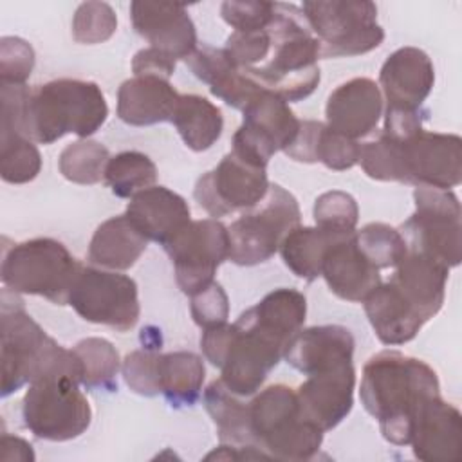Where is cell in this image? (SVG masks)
<instances>
[{
    "mask_svg": "<svg viewBox=\"0 0 462 462\" xmlns=\"http://www.w3.org/2000/svg\"><path fill=\"white\" fill-rule=\"evenodd\" d=\"M265 170L229 152L217 168L199 177L193 199L213 218L244 213L265 197L271 184Z\"/></svg>",
    "mask_w": 462,
    "mask_h": 462,
    "instance_id": "5bb4252c",
    "label": "cell"
},
{
    "mask_svg": "<svg viewBox=\"0 0 462 462\" xmlns=\"http://www.w3.org/2000/svg\"><path fill=\"white\" fill-rule=\"evenodd\" d=\"M179 289L193 296L215 282L218 265L229 258V233L217 218L191 220L166 245Z\"/></svg>",
    "mask_w": 462,
    "mask_h": 462,
    "instance_id": "4fadbf2b",
    "label": "cell"
},
{
    "mask_svg": "<svg viewBox=\"0 0 462 462\" xmlns=\"http://www.w3.org/2000/svg\"><path fill=\"white\" fill-rule=\"evenodd\" d=\"M161 348V346H159ZM159 348L144 346L141 350H134L126 354L121 365V372L128 388L144 397L159 395V381H157V363H159Z\"/></svg>",
    "mask_w": 462,
    "mask_h": 462,
    "instance_id": "b9f144b4",
    "label": "cell"
},
{
    "mask_svg": "<svg viewBox=\"0 0 462 462\" xmlns=\"http://www.w3.org/2000/svg\"><path fill=\"white\" fill-rule=\"evenodd\" d=\"M180 94L170 79L157 76H134L117 90V116L132 126H150L171 121Z\"/></svg>",
    "mask_w": 462,
    "mask_h": 462,
    "instance_id": "484cf974",
    "label": "cell"
},
{
    "mask_svg": "<svg viewBox=\"0 0 462 462\" xmlns=\"http://www.w3.org/2000/svg\"><path fill=\"white\" fill-rule=\"evenodd\" d=\"M177 60L170 54H166L161 49L146 47L135 52L132 60V70L134 76H157L162 79H170L175 72Z\"/></svg>",
    "mask_w": 462,
    "mask_h": 462,
    "instance_id": "c3c4849f",
    "label": "cell"
},
{
    "mask_svg": "<svg viewBox=\"0 0 462 462\" xmlns=\"http://www.w3.org/2000/svg\"><path fill=\"white\" fill-rule=\"evenodd\" d=\"M305 316L307 298L289 287L271 291L242 312L220 365L224 386L238 397L256 393L301 330Z\"/></svg>",
    "mask_w": 462,
    "mask_h": 462,
    "instance_id": "6da1fadb",
    "label": "cell"
},
{
    "mask_svg": "<svg viewBox=\"0 0 462 462\" xmlns=\"http://www.w3.org/2000/svg\"><path fill=\"white\" fill-rule=\"evenodd\" d=\"M267 29L271 34L269 58L262 65L242 72L287 103L309 97L321 79L318 65L321 56L319 42L312 34L301 7L276 2L274 18Z\"/></svg>",
    "mask_w": 462,
    "mask_h": 462,
    "instance_id": "3957f363",
    "label": "cell"
},
{
    "mask_svg": "<svg viewBox=\"0 0 462 462\" xmlns=\"http://www.w3.org/2000/svg\"><path fill=\"white\" fill-rule=\"evenodd\" d=\"M171 123L184 144L193 152L211 148L224 130L220 108L199 94H182L179 97Z\"/></svg>",
    "mask_w": 462,
    "mask_h": 462,
    "instance_id": "4dcf8cb0",
    "label": "cell"
},
{
    "mask_svg": "<svg viewBox=\"0 0 462 462\" xmlns=\"http://www.w3.org/2000/svg\"><path fill=\"white\" fill-rule=\"evenodd\" d=\"M2 291V397L43 377L69 375L81 384V363L25 312L18 292Z\"/></svg>",
    "mask_w": 462,
    "mask_h": 462,
    "instance_id": "277c9868",
    "label": "cell"
},
{
    "mask_svg": "<svg viewBox=\"0 0 462 462\" xmlns=\"http://www.w3.org/2000/svg\"><path fill=\"white\" fill-rule=\"evenodd\" d=\"M245 126L267 137L278 152L285 150L300 130V119L280 96L262 88L242 110Z\"/></svg>",
    "mask_w": 462,
    "mask_h": 462,
    "instance_id": "1f68e13d",
    "label": "cell"
},
{
    "mask_svg": "<svg viewBox=\"0 0 462 462\" xmlns=\"http://www.w3.org/2000/svg\"><path fill=\"white\" fill-rule=\"evenodd\" d=\"M359 152L361 144L356 139L323 125L316 146V162H321L334 171H345L359 162Z\"/></svg>",
    "mask_w": 462,
    "mask_h": 462,
    "instance_id": "ee69618b",
    "label": "cell"
},
{
    "mask_svg": "<svg viewBox=\"0 0 462 462\" xmlns=\"http://www.w3.org/2000/svg\"><path fill=\"white\" fill-rule=\"evenodd\" d=\"M81 363V384L87 390H116L121 368L119 352L105 337H85L72 348Z\"/></svg>",
    "mask_w": 462,
    "mask_h": 462,
    "instance_id": "836d02e7",
    "label": "cell"
},
{
    "mask_svg": "<svg viewBox=\"0 0 462 462\" xmlns=\"http://www.w3.org/2000/svg\"><path fill=\"white\" fill-rule=\"evenodd\" d=\"M254 446L269 458L309 460L323 442V431L300 415L298 395L291 386L271 384L249 402Z\"/></svg>",
    "mask_w": 462,
    "mask_h": 462,
    "instance_id": "8992f818",
    "label": "cell"
},
{
    "mask_svg": "<svg viewBox=\"0 0 462 462\" xmlns=\"http://www.w3.org/2000/svg\"><path fill=\"white\" fill-rule=\"evenodd\" d=\"M435 85V67L419 47H401L381 67L379 88L386 108L420 110Z\"/></svg>",
    "mask_w": 462,
    "mask_h": 462,
    "instance_id": "ac0fdd59",
    "label": "cell"
},
{
    "mask_svg": "<svg viewBox=\"0 0 462 462\" xmlns=\"http://www.w3.org/2000/svg\"><path fill=\"white\" fill-rule=\"evenodd\" d=\"M359 395L365 410L377 419L383 437L406 446L415 415L424 402L440 395V384L437 372L422 359L383 350L363 366Z\"/></svg>",
    "mask_w": 462,
    "mask_h": 462,
    "instance_id": "7a4b0ae2",
    "label": "cell"
},
{
    "mask_svg": "<svg viewBox=\"0 0 462 462\" xmlns=\"http://www.w3.org/2000/svg\"><path fill=\"white\" fill-rule=\"evenodd\" d=\"M413 455L426 462H457L462 457V415L440 395L422 404L411 424Z\"/></svg>",
    "mask_w": 462,
    "mask_h": 462,
    "instance_id": "d6986e66",
    "label": "cell"
},
{
    "mask_svg": "<svg viewBox=\"0 0 462 462\" xmlns=\"http://www.w3.org/2000/svg\"><path fill=\"white\" fill-rule=\"evenodd\" d=\"M81 262L69 249L47 236L9 247L2 260V283L18 294L43 296L54 305H69L72 283Z\"/></svg>",
    "mask_w": 462,
    "mask_h": 462,
    "instance_id": "52a82bcc",
    "label": "cell"
},
{
    "mask_svg": "<svg viewBox=\"0 0 462 462\" xmlns=\"http://www.w3.org/2000/svg\"><path fill=\"white\" fill-rule=\"evenodd\" d=\"M321 276L332 294L354 303H363V300L381 283L379 269L357 247L356 233L336 242L327 251Z\"/></svg>",
    "mask_w": 462,
    "mask_h": 462,
    "instance_id": "603a6c76",
    "label": "cell"
},
{
    "mask_svg": "<svg viewBox=\"0 0 462 462\" xmlns=\"http://www.w3.org/2000/svg\"><path fill=\"white\" fill-rule=\"evenodd\" d=\"M125 215L148 240L161 245L191 222L188 202L166 186H150L135 193Z\"/></svg>",
    "mask_w": 462,
    "mask_h": 462,
    "instance_id": "7402d4cb",
    "label": "cell"
},
{
    "mask_svg": "<svg viewBox=\"0 0 462 462\" xmlns=\"http://www.w3.org/2000/svg\"><path fill=\"white\" fill-rule=\"evenodd\" d=\"M325 123L321 121H314V119H305L300 121V130L294 137V141L283 150V153L298 162H307L312 164L316 162V146H318V139L321 134Z\"/></svg>",
    "mask_w": 462,
    "mask_h": 462,
    "instance_id": "681fc988",
    "label": "cell"
},
{
    "mask_svg": "<svg viewBox=\"0 0 462 462\" xmlns=\"http://www.w3.org/2000/svg\"><path fill=\"white\" fill-rule=\"evenodd\" d=\"M300 206L292 193L280 184H269L265 197L244 211L229 227V260L236 265L267 262L283 236L300 226Z\"/></svg>",
    "mask_w": 462,
    "mask_h": 462,
    "instance_id": "9c48e42d",
    "label": "cell"
},
{
    "mask_svg": "<svg viewBox=\"0 0 462 462\" xmlns=\"http://www.w3.org/2000/svg\"><path fill=\"white\" fill-rule=\"evenodd\" d=\"M0 460L11 462V460H22V462H31L34 460V453H32V446L20 439V437H13L4 433L0 437Z\"/></svg>",
    "mask_w": 462,
    "mask_h": 462,
    "instance_id": "f907efd6",
    "label": "cell"
},
{
    "mask_svg": "<svg viewBox=\"0 0 462 462\" xmlns=\"http://www.w3.org/2000/svg\"><path fill=\"white\" fill-rule=\"evenodd\" d=\"M354 386L352 363L307 375L296 392L300 415L323 433L334 430L354 406Z\"/></svg>",
    "mask_w": 462,
    "mask_h": 462,
    "instance_id": "2e32d148",
    "label": "cell"
},
{
    "mask_svg": "<svg viewBox=\"0 0 462 462\" xmlns=\"http://www.w3.org/2000/svg\"><path fill=\"white\" fill-rule=\"evenodd\" d=\"M448 276L449 269L446 265L408 249L406 256L395 265L390 282L428 321L442 309Z\"/></svg>",
    "mask_w": 462,
    "mask_h": 462,
    "instance_id": "cb8c5ba5",
    "label": "cell"
},
{
    "mask_svg": "<svg viewBox=\"0 0 462 462\" xmlns=\"http://www.w3.org/2000/svg\"><path fill=\"white\" fill-rule=\"evenodd\" d=\"M354 336L343 325L301 328L287 345L283 359L298 372L310 375L352 363Z\"/></svg>",
    "mask_w": 462,
    "mask_h": 462,
    "instance_id": "44dd1931",
    "label": "cell"
},
{
    "mask_svg": "<svg viewBox=\"0 0 462 462\" xmlns=\"http://www.w3.org/2000/svg\"><path fill=\"white\" fill-rule=\"evenodd\" d=\"M42 155L34 143L20 134L0 135V175L9 184H25L38 177Z\"/></svg>",
    "mask_w": 462,
    "mask_h": 462,
    "instance_id": "74e56055",
    "label": "cell"
},
{
    "mask_svg": "<svg viewBox=\"0 0 462 462\" xmlns=\"http://www.w3.org/2000/svg\"><path fill=\"white\" fill-rule=\"evenodd\" d=\"M204 379L206 368L200 356L188 350L159 354V392L170 402V406H193L202 393Z\"/></svg>",
    "mask_w": 462,
    "mask_h": 462,
    "instance_id": "f546056e",
    "label": "cell"
},
{
    "mask_svg": "<svg viewBox=\"0 0 462 462\" xmlns=\"http://www.w3.org/2000/svg\"><path fill=\"white\" fill-rule=\"evenodd\" d=\"M312 213L318 227L337 233L356 231L359 220V208L356 199L341 189L321 193L314 202Z\"/></svg>",
    "mask_w": 462,
    "mask_h": 462,
    "instance_id": "ab89813d",
    "label": "cell"
},
{
    "mask_svg": "<svg viewBox=\"0 0 462 462\" xmlns=\"http://www.w3.org/2000/svg\"><path fill=\"white\" fill-rule=\"evenodd\" d=\"M204 408L217 426L220 442L254 446L249 422V402L245 404L238 401V395L229 392L220 379H215L204 390Z\"/></svg>",
    "mask_w": 462,
    "mask_h": 462,
    "instance_id": "d6a6232c",
    "label": "cell"
},
{
    "mask_svg": "<svg viewBox=\"0 0 462 462\" xmlns=\"http://www.w3.org/2000/svg\"><path fill=\"white\" fill-rule=\"evenodd\" d=\"M388 137V135H386ZM397 144L402 184L451 189L462 179V139L457 134L419 130Z\"/></svg>",
    "mask_w": 462,
    "mask_h": 462,
    "instance_id": "9a60e30c",
    "label": "cell"
},
{
    "mask_svg": "<svg viewBox=\"0 0 462 462\" xmlns=\"http://www.w3.org/2000/svg\"><path fill=\"white\" fill-rule=\"evenodd\" d=\"M106 117L108 105L97 83L61 78L29 87L20 134L40 144H51L67 134L87 139Z\"/></svg>",
    "mask_w": 462,
    "mask_h": 462,
    "instance_id": "5b68a950",
    "label": "cell"
},
{
    "mask_svg": "<svg viewBox=\"0 0 462 462\" xmlns=\"http://www.w3.org/2000/svg\"><path fill=\"white\" fill-rule=\"evenodd\" d=\"M108 161L110 153L106 146L92 139H78L61 150L58 166L67 180L88 186L105 179Z\"/></svg>",
    "mask_w": 462,
    "mask_h": 462,
    "instance_id": "d590c367",
    "label": "cell"
},
{
    "mask_svg": "<svg viewBox=\"0 0 462 462\" xmlns=\"http://www.w3.org/2000/svg\"><path fill=\"white\" fill-rule=\"evenodd\" d=\"M103 180L116 197L132 199L135 193L155 186L157 168L146 153L128 150L110 157Z\"/></svg>",
    "mask_w": 462,
    "mask_h": 462,
    "instance_id": "e575fe53",
    "label": "cell"
},
{
    "mask_svg": "<svg viewBox=\"0 0 462 462\" xmlns=\"http://www.w3.org/2000/svg\"><path fill=\"white\" fill-rule=\"evenodd\" d=\"M148 238L132 224L126 215L105 220L92 235L88 260L94 265L112 271L130 269L144 253Z\"/></svg>",
    "mask_w": 462,
    "mask_h": 462,
    "instance_id": "83f0119b",
    "label": "cell"
},
{
    "mask_svg": "<svg viewBox=\"0 0 462 462\" xmlns=\"http://www.w3.org/2000/svg\"><path fill=\"white\" fill-rule=\"evenodd\" d=\"M363 303L366 318L383 345H404L411 341L426 323L390 280L386 283L381 282Z\"/></svg>",
    "mask_w": 462,
    "mask_h": 462,
    "instance_id": "4316f807",
    "label": "cell"
},
{
    "mask_svg": "<svg viewBox=\"0 0 462 462\" xmlns=\"http://www.w3.org/2000/svg\"><path fill=\"white\" fill-rule=\"evenodd\" d=\"M34 69L32 47L16 36H4L0 40V83L27 85Z\"/></svg>",
    "mask_w": 462,
    "mask_h": 462,
    "instance_id": "f6af8a7d",
    "label": "cell"
},
{
    "mask_svg": "<svg viewBox=\"0 0 462 462\" xmlns=\"http://www.w3.org/2000/svg\"><path fill=\"white\" fill-rule=\"evenodd\" d=\"M130 18L135 32L150 47L161 49L175 60H186L199 47L195 23L180 4L135 0L130 4Z\"/></svg>",
    "mask_w": 462,
    "mask_h": 462,
    "instance_id": "e0dca14e",
    "label": "cell"
},
{
    "mask_svg": "<svg viewBox=\"0 0 462 462\" xmlns=\"http://www.w3.org/2000/svg\"><path fill=\"white\" fill-rule=\"evenodd\" d=\"M301 11L319 42L321 58L359 56L384 40L377 5L370 0H312L303 2Z\"/></svg>",
    "mask_w": 462,
    "mask_h": 462,
    "instance_id": "ba28073f",
    "label": "cell"
},
{
    "mask_svg": "<svg viewBox=\"0 0 462 462\" xmlns=\"http://www.w3.org/2000/svg\"><path fill=\"white\" fill-rule=\"evenodd\" d=\"M117 29V16L106 2H83L72 18V38L78 43H103Z\"/></svg>",
    "mask_w": 462,
    "mask_h": 462,
    "instance_id": "f35d334b",
    "label": "cell"
},
{
    "mask_svg": "<svg viewBox=\"0 0 462 462\" xmlns=\"http://www.w3.org/2000/svg\"><path fill=\"white\" fill-rule=\"evenodd\" d=\"M276 2L265 0H227L220 7V14L235 31L265 29L274 18Z\"/></svg>",
    "mask_w": 462,
    "mask_h": 462,
    "instance_id": "bcb514c9",
    "label": "cell"
},
{
    "mask_svg": "<svg viewBox=\"0 0 462 462\" xmlns=\"http://www.w3.org/2000/svg\"><path fill=\"white\" fill-rule=\"evenodd\" d=\"M69 305L88 323L128 332L139 321L137 283L117 271L83 265L72 283Z\"/></svg>",
    "mask_w": 462,
    "mask_h": 462,
    "instance_id": "7c38bea8",
    "label": "cell"
},
{
    "mask_svg": "<svg viewBox=\"0 0 462 462\" xmlns=\"http://www.w3.org/2000/svg\"><path fill=\"white\" fill-rule=\"evenodd\" d=\"M383 114V94L370 78H352L336 87L325 106L327 126L350 139L372 134Z\"/></svg>",
    "mask_w": 462,
    "mask_h": 462,
    "instance_id": "ffe728a7",
    "label": "cell"
},
{
    "mask_svg": "<svg viewBox=\"0 0 462 462\" xmlns=\"http://www.w3.org/2000/svg\"><path fill=\"white\" fill-rule=\"evenodd\" d=\"M191 318L200 328H209L227 321L229 300L218 282L191 296Z\"/></svg>",
    "mask_w": 462,
    "mask_h": 462,
    "instance_id": "7dc6e473",
    "label": "cell"
},
{
    "mask_svg": "<svg viewBox=\"0 0 462 462\" xmlns=\"http://www.w3.org/2000/svg\"><path fill=\"white\" fill-rule=\"evenodd\" d=\"M267 27L254 31H233L227 36L224 51L240 70L254 69L269 58L271 34Z\"/></svg>",
    "mask_w": 462,
    "mask_h": 462,
    "instance_id": "7bdbcfd3",
    "label": "cell"
},
{
    "mask_svg": "<svg viewBox=\"0 0 462 462\" xmlns=\"http://www.w3.org/2000/svg\"><path fill=\"white\" fill-rule=\"evenodd\" d=\"M22 419L34 437L63 442L88 430L92 408L79 390V381L54 375L29 384L22 401Z\"/></svg>",
    "mask_w": 462,
    "mask_h": 462,
    "instance_id": "30bf717a",
    "label": "cell"
},
{
    "mask_svg": "<svg viewBox=\"0 0 462 462\" xmlns=\"http://www.w3.org/2000/svg\"><path fill=\"white\" fill-rule=\"evenodd\" d=\"M189 70L209 87V92L226 105L244 110L262 87L247 78L227 56L224 49L202 43L186 60Z\"/></svg>",
    "mask_w": 462,
    "mask_h": 462,
    "instance_id": "d4e9b609",
    "label": "cell"
},
{
    "mask_svg": "<svg viewBox=\"0 0 462 462\" xmlns=\"http://www.w3.org/2000/svg\"><path fill=\"white\" fill-rule=\"evenodd\" d=\"M415 213L402 222L401 235L408 249L422 253L448 269L462 258L460 202L451 189L415 186Z\"/></svg>",
    "mask_w": 462,
    "mask_h": 462,
    "instance_id": "8fae6325",
    "label": "cell"
},
{
    "mask_svg": "<svg viewBox=\"0 0 462 462\" xmlns=\"http://www.w3.org/2000/svg\"><path fill=\"white\" fill-rule=\"evenodd\" d=\"M356 244L379 271L395 267L408 253L401 231L383 222H370L356 231Z\"/></svg>",
    "mask_w": 462,
    "mask_h": 462,
    "instance_id": "8d00e7d4",
    "label": "cell"
},
{
    "mask_svg": "<svg viewBox=\"0 0 462 462\" xmlns=\"http://www.w3.org/2000/svg\"><path fill=\"white\" fill-rule=\"evenodd\" d=\"M359 164L370 179L384 182H402L397 144L383 132L377 139L361 144Z\"/></svg>",
    "mask_w": 462,
    "mask_h": 462,
    "instance_id": "60d3db41",
    "label": "cell"
},
{
    "mask_svg": "<svg viewBox=\"0 0 462 462\" xmlns=\"http://www.w3.org/2000/svg\"><path fill=\"white\" fill-rule=\"evenodd\" d=\"M352 233L328 231L318 226H296L283 236L278 251L289 271H292L298 278L312 282L321 276V265L327 251Z\"/></svg>",
    "mask_w": 462,
    "mask_h": 462,
    "instance_id": "f1b7e54d",
    "label": "cell"
}]
</instances>
